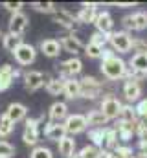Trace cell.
<instances>
[{
    "label": "cell",
    "instance_id": "47",
    "mask_svg": "<svg viewBox=\"0 0 147 158\" xmlns=\"http://www.w3.org/2000/svg\"><path fill=\"white\" fill-rule=\"evenodd\" d=\"M72 158H83V156H81V155H79V153H75V155H74Z\"/></svg>",
    "mask_w": 147,
    "mask_h": 158
},
{
    "label": "cell",
    "instance_id": "30",
    "mask_svg": "<svg viewBox=\"0 0 147 158\" xmlns=\"http://www.w3.org/2000/svg\"><path fill=\"white\" fill-rule=\"evenodd\" d=\"M129 68L136 72H147V55H138L134 53L129 61Z\"/></svg>",
    "mask_w": 147,
    "mask_h": 158
},
{
    "label": "cell",
    "instance_id": "24",
    "mask_svg": "<svg viewBox=\"0 0 147 158\" xmlns=\"http://www.w3.org/2000/svg\"><path fill=\"white\" fill-rule=\"evenodd\" d=\"M63 94L66 96V99H77L81 98V83L79 79H65V88H63Z\"/></svg>",
    "mask_w": 147,
    "mask_h": 158
},
{
    "label": "cell",
    "instance_id": "43",
    "mask_svg": "<svg viewBox=\"0 0 147 158\" xmlns=\"http://www.w3.org/2000/svg\"><path fill=\"white\" fill-rule=\"evenodd\" d=\"M2 6H4L7 11H11V15H13V13H19V11H20V7H22L24 4H22V2H4Z\"/></svg>",
    "mask_w": 147,
    "mask_h": 158
},
{
    "label": "cell",
    "instance_id": "21",
    "mask_svg": "<svg viewBox=\"0 0 147 158\" xmlns=\"http://www.w3.org/2000/svg\"><path fill=\"white\" fill-rule=\"evenodd\" d=\"M116 145H118V132L114 131V127H109L107 125L105 131H103V138H101L99 149L101 151H114Z\"/></svg>",
    "mask_w": 147,
    "mask_h": 158
},
{
    "label": "cell",
    "instance_id": "2",
    "mask_svg": "<svg viewBox=\"0 0 147 158\" xmlns=\"http://www.w3.org/2000/svg\"><path fill=\"white\" fill-rule=\"evenodd\" d=\"M132 35L129 33V31H125V30H121V31H112L109 35V44L110 48L114 50V52H118V53H129L131 52V48H132Z\"/></svg>",
    "mask_w": 147,
    "mask_h": 158
},
{
    "label": "cell",
    "instance_id": "14",
    "mask_svg": "<svg viewBox=\"0 0 147 158\" xmlns=\"http://www.w3.org/2000/svg\"><path fill=\"white\" fill-rule=\"evenodd\" d=\"M94 26H96V31H99V33L109 37L110 33L114 31V19H112V15L109 11H98Z\"/></svg>",
    "mask_w": 147,
    "mask_h": 158
},
{
    "label": "cell",
    "instance_id": "12",
    "mask_svg": "<svg viewBox=\"0 0 147 158\" xmlns=\"http://www.w3.org/2000/svg\"><path fill=\"white\" fill-rule=\"evenodd\" d=\"M98 6L99 4H94V2H83L81 4V9L77 11L75 19H77V24H94L96 17H98Z\"/></svg>",
    "mask_w": 147,
    "mask_h": 158
},
{
    "label": "cell",
    "instance_id": "25",
    "mask_svg": "<svg viewBox=\"0 0 147 158\" xmlns=\"http://www.w3.org/2000/svg\"><path fill=\"white\" fill-rule=\"evenodd\" d=\"M59 145V155L63 158H72L75 155V140L74 136H65L61 142H57Z\"/></svg>",
    "mask_w": 147,
    "mask_h": 158
},
{
    "label": "cell",
    "instance_id": "20",
    "mask_svg": "<svg viewBox=\"0 0 147 158\" xmlns=\"http://www.w3.org/2000/svg\"><path fill=\"white\" fill-rule=\"evenodd\" d=\"M61 50H63L61 40H57V39H44L42 42H40V52H42L46 57H50V59L59 57Z\"/></svg>",
    "mask_w": 147,
    "mask_h": 158
},
{
    "label": "cell",
    "instance_id": "5",
    "mask_svg": "<svg viewBox=\"0 0 147 158\" xmlns=\"http://www.w3.org/2000/svg\"><path fill=\"white\" fill-rule=\"evenodd\" d=\"M99 110L103 112V116L109 119H118L120 116V110H121V101L114 96V94H107L101 103H99Z\"/></svg>",
    "mask_w": 147,
    "mask_h": 158
},
{
    "label": "cell",
    "instance_id": "38",
    "mask_svg": "<svg viewBox=\"0 0 147 158\" xmlns=\"http://www.w3.org/2000/svg\"><path fill=\"white\" fill-rule=\"evenodd\" d=\"M114 155H116L118 158H132L134 156V151H132L129 145H116Z\"/></svg>",
    "mask_w": 147,
    "mask_h": 158
},
{
    "label": "cell",
    "instance_id": "45",
    "mask_svg": "<svg viewBox=\"0 0 147 158\" xmlns=\"http://www.w3.org/2000/svg\"><path fill=\"white\" fill-rule=\"evenodd\" d=\"M116 53H114V50L110 48V50H103V55H101V61H107V59H110V57H114Z\"/></svg>",
    "mask_w": 147,
    "mask_h": 158
},
{
    "label": "cell",
    "instance_id": "17",
    "mask_svg": "<svg viewBox=\"0 0 147 158\" xmlns=\"http://www.w3.org/2000/svg\"><path fill=\"white\" fill-rule=\"evenodd\" d=\"M140 96H142V85L136 83V81L127 79V81L123 83V98L129 101V105L140 101Z\"/></svg>",
    "mask_w": 147,
    "mask_h": 158
},
{
    "label": "cell",
    "instance_id": "9",
    "mask_svg": "<svg viewBox=\"0 0 147 158\" xmlns=\"http://www.w3.org/2000/svg\"><path fill=\"white\" fill-rule=\"evenodd\" d=\"M11 55L15 57V61H17L20 66H28V64H32V63L35 61L37 50H35V46H32V44H28V42H22Z\"/></svg>",
    "mask_w": 147,
    "mask_h": 158
},
{
    "label": "cell",
    "instance_id": "13",
    "mask_svg": "<svg viewBox=\"0 0 147 158\" xmlns=\"http://www.w3.org/2000/svg\"><path fill=\"white\" fill-rule=\"evenodd\" d=\"M28 24H30V20H28L26 13H22V11L13 13L11 19H9V33L17 35V37H22L28 30Z\"/></svg>",
    "mask_w": 147,
    "mask_h": 158
},
{
    "label": "cell",
    "instance_id": "3",
    "mask_svg": "<svg viewBox=\"0 0 147 158\" xmlns=\"http://www.w3.org/2000/svg\"><path fill=\"white\" fill-rule=\"evenodd\" d=\"M79 83H81V98L85 99H96L103 90V83L94 76H83Z\"/></svg>",
    "mask_w": 147,
    "mask_h": 158
},
{
    "label": "cell",
    "instance_id": "29",
    "mask_svg": "<svg viewBox=\"0 0 147 158\" xmlns=\"http://www.w3.org/2000/svg\"><path fill=\"white\" fill-rule=\"evenodd\" d=\"M22 44V37H17V35H11L9 31L6 33V35H2V46L9 52V53H13L19 46Z\"/></svg>",
    "mask_w": 147,
    "mask_h": 158
},
{
    "label": "cell",
    "instance_id": "10",
    "mask_svg": "<svg viewBox=\"0 0 147 158\" xmlns=\"http://www.w3.org/2000/svg\"><path fill=\"white\" fill-rule=\"evenodd\" d=\"M65 123V129H66V134L68 136H75V134H81L86 131L88 123L86 118L83 114H68V118L63 121Z\"/></svg>",
    "mask_w": 147,
    "mask_h": 158
},
{
    "label": "cell",
    "instance_id": "33",
    "mask_svg": "<svg viewBox=\"0 0 147 158\" xmlns=\"http://www.w3.org/2000/svg\"><path fill=\"white\" fill-rule=\"evenodd\" d=\"M79 155L83 158H101V149L96 147V145H92V143H86V145L79 151Z\"/></svg>",
    "mask_w": 147,
    "mask_h": 158
},
{
    "label": "cell",
    "instance_id": "37",
    "mask_svg": "<svg viewBox=\"0 0 147 158\" xmlns=\"http://www.w3.org/2000/svg\"><path fill=\"white\" fill-rule=\"evenodd\" d=\"M15 155V147L6 142V140H0V158H11Z\"/></svg>",
    "mask_w": 147,
    "mask_h": 158
},
{
    "label": "cell",
    "instance_id": "41",
    "mask_svg": "<svg viewBox=\"0 0 147 158\" xmlns=\"http://www.w3.org/2000/svg\"><path fill=\"white\" fill-rule=\"evenodd\" d=\"M138 134V147L140 151H147V131H136Z\"/></svg>",
    "mask_w": 147,
    "mask_h": 158
},
{
    "label": "cell",
    "instance_id": "32",
    "mask_svg": "<svg viewBox=\"0 0 147 158\" xmlns=\"http://www.w3.org/2000/svg\"><path fill=\"white\" fill-rule=\"evenodd\" d=\"M13 129H15V123L7 118L6 114H2L0 116V138H7L13 132Z\"/></svg>",
    "mask_w": 147,
    "mask_h": 158
},
{
    "label": "cell",
    "instance_id": "28",
    "mask_svg": "<svg viewBox=\"0 0 147 158\" xmlns=\"http://www.w3.org/2000/svg\"><path fill=\"white\" fill-rule=\"evenodd\" d=\"M44 86H46L48 94H52V96H59V94H63L65 79H61V77H48Z\"/></svg>",
    "mask_w": 147,
    "mask_h": 158
},
{
    "label": "cell",
    "instance_id": "8",
    "mask_svg": "<svg viewBox=\"0 0 147 158\" xmlns=\"http://www.w3.org/2000/svg\"><path fill=\"white\" fill-rule=\"evenodd\" d=\"M42 118H26V125H24V132H22V142L26 145L37 147L39 143V123Z\"/></svg>",
    "mask_w": 147,
    "mask_h": 158
},
{
    "label": "cell",
    "instance_id": "39",
    "mask_svg": "<svg viewBox=\"0 0 147 158\" xmlns=\"http://www.w3.org/2000/svg\"><path fill=\"white\" fill-rule=\"evenodd\" d=\"M90 42H92V44H98V46H101V48H105V44H109V37L103 35V33H99V31H94V33L90 35Z\"/></svg>",
    "mask_w": 147,
    "mask_h": 158
},
{
    "label": "cell",
    "instance_id": "1",
    "mask_svg": "<svg viewBox=\"0 0 147 158\" xmlns=\"http://www.w3.org/2000/svg\"><path fill=\"white\" fill-rule=\"evenodd\" d=\"M127 72H129V64L121 57H118V55L110 57L107 61H101V74L109 79V81L125 79Z\"/></svg>",
    "mask_w": 147,
    "mask_h": 158
},
{
    "label": "cell",
    "instance_id": "26",
    "mask_svg": "<svg viewBox=\"0 0 147 158\" xmlns=\"http://www.w3.org/2000/svg\"><path fill=\"white\" fill-rule=\"evenodd\" d=\"M86 118V123L92 127V129H99V127H107L109 119L103 116V112L98 109V110H88V114L85 116Z\"/></svg>",
    "mask_w": 147,
    "mask_h": 158
},
{
    "label": "cell",
    "instance_id": "15",
    "mask_svg": "<svg viewBox=\"0 0 147 158\" xmlns=\"http://www.w3.org/2000/svg\"><path fill=\"white\" fill-rule=\"evenodd\" d=\"M53 22L63 26V28H66V30H70V31H75V28L79 26L75 15L70 13V11H66V9H57L53 13Z\"/></svg>",
    "mask_w": 147,
    "mask_h": 158
},
{
    "label": "cell",
    "instance_id": "18",
    "mask_svg": "<svg viewBox=\"0 0 147 158\" xmlns=\"http://www.w3.org/2000/svg\"><path fill=\"white\" fill-rule=\"evenodd\" d=\"M48 118L53 123H63L68 118V105L65 101H55L48 110Z\"/></svg>",
    "mask_w": 147,
    "mask_h": 158
},
{
    "label": "cell",
    "instance_id": "44",
    "mask_svg": "<svg viewBox=\"0 0 147 158\" xmlns=\"http://www.w3.org/2000/svg\"><path fill=\"white\" fill-rule=\"evenodd\" d=\"M136 131H147V118H138V121H136Z\"/></svg>",
    "mask_w": 147,
    "mask_h": 158
},
{
    "label": "cell",
    "instance_id": "19",
    "mask_svg": "<svg viewBox=\"0 0 147 158\" xmlns=\"http://www.w3.org/2000/svg\"><path fill=\"white\" fill-rule=\"evenodd\" d=\"M44 136L48 138V140H52V142H61L65 136H68L66 134V129H65V123H53V121H50V123H46V127H44Z\"/></svg>",
    "mask_w": 147,
    "mask_h": 158
},
{
    "label": "cell",
    "instance_id": "48",
    "mask_svg": "<svg viewBox=\"0 0 147 158\" xmlns=\"http://www.w3.org/2000/svg\"><path fill=\"white\" fill-rule=\"evenodd\" d=\"M0 39H2V31H0Z\"/></svg>",
    "mask_w": 147,
    "mask_h": 158
},
{
    "label": "cell",
    "instance_id": "4",
    "mask_svg": "<svg viewBox=\"0 0 147 158\" xmlns=\"http://www.w3.org/2000/svg\"><path fill=\"white\" fill-rule=\"evenodd\" d=\"M125 31H144L147 30V11H134L121 19Z\"/></svg>",
    "mask_w": 147,
    "mask_h": 158
},
{
    "label": "cell",
    "instance_id": "35",
    "mask_svg": "<svg viewBox=\"0 0 147 158\" xmlns=\"http://www.w3.org/2000/svg\"><path fill=\"white\" fill-rule=\"evenodd\" d=\"M30 158H53V153L48 147H44V145H37L30 153Z\"/></svg>",
    "mask_w": 147,
    "mask_h": 158
},
{
    "label": "cell",
    "instance_id": "27",
    "mask_svg": "<svg viewBox=\"0 0 147 158\" xmlns=\"http://www.w3.org/2000/svg\"><path fill=\"white\" fill-rule=\"evenodd\" d=\"M118 121H123V123H136L138 121V114H136V109L132 105H121V110H120V116Z\"/></svg>",
    "mask_w": 147,
    "mask_h": 158
},
{
    "label": "cell",
    "instance_id": "16",
    "mask_svg": "<svg viewBox=\"0 0 147 158\" xmlns=\"http://www.w3.org/2000/svg\"><path fill=\"white\" fill-rule=\"evenodd\" d=\"M19 76H20V72H19L17 68H13L11 64L0 66V92L7 90V88L13 85L15 77H19Z\"/></svg>",
    "mask_w": 147,
    "mask_h": 158
},
{
    "label": "cell",
    "instance_id": "31",
    "mask_svg": "<svg viewBox=\"0 0 147 158\" xmlns=\"http://www.w3.org/2000/svg\"><path fill=\"white\" fill-rule=\"evenodd\" d=\"M32 7H33L35 11H39V13H50V15H53V13L59 9L55 2H33Z\"/></svg>",
    "mask_w": 147,
    "mask_h": 158
},
{
    "label": "cell",
    "instance_id": "23",
    "mask_svg": "<svg viewBox=\"0 0 147 158\" xmlns=\"http://www.w3.org/2000/svg\"><path fill=\"white\" fill-rule=\"evenodd\" d=\"M114 131L118 132V138L123 140V142H129L134 134H136V123H123V121H118L114 125Z\"/></svg>",
    "mask_w": 147,
    "mask_h": 158
},
{
    "label": "cell",
    "instance_id": "6",
    "mask_svg": "<svg viewBox=\"0 0 147 158\" xmlns=\"http://www.w3.org/2000/svg\"><path fill=\"white\" fill-rule=\"evenodd\" d=\"M81 70H83V63L79 57H70L57 64V72H59L61 79H72L77 74H81Z\"/></svg>",
    "mask_w": 147,
    "mask_h": 158
},
{
    "label": "cell",
    "instance_id": "40",
    "mask_svg": "<svg viewBox=\"0 0 147 158\" xmlns=\"http://www.w3.org/2000/svg\"><path fill=\"white\" fill-rule=\"evenodd\" d=\"M131 50H132L134 53H138V55H147V42L142 40V39H134Z\"/></svg>",
    "mask_w": 147,
    "mask_h": 158
},
{
    "label": "cell",
    "instance_id": "11",
    "mask_svg": "<svg viewBox=\"0 0 147 158\" xmlns=\"http://www.w3.org/2000/svg\"><path fill=\"white\" fill-rule=\"evenodd\" d=\"M46 79H48L46 74H42L39 70H30L24 74V88L28 92H37L39 88H42L46 85Z\"/></svg>",
    "mask_w": 147,
    "mask_h": 158
},
{
    "label": "cell",
    "instance_id": "34",
    "mask_svg": "<svg viewBox=\"0 0 147 158\" xmlns=\"http://www.w3.org/2000/svg\"><path fill=\"white\" fill-rule=\"evenodd\" d=\"M103 50H105V48H101V46H98V44H92V42L85 44V53H86V57H90V59H101Z\"/></svg>",
    "mask_w": 147,
    "mask_h": 158
},
{
    "label": "cell",
    "instance_id": "7",
    "mask_svg": "<svg viewBox=\"0 0 147 158\" xmlns=\"http://www.w3.org/2000/svg\"><path fill=\"white\" fill-rule=\"evenodd\" d=\"M61 46H63L65 52L72 53V57H77L79 53L85 52V44H83V40H81V33H79L77 30L72 31V33H68V35H65V37L61 39Z\"/></svg>",
    "mask_w": 147,
    "mask_h": 158
},
{
    "label": "cell",
    "instance_id": "42",
    "mask_svg": "<svg viewBox=\"0 0 147 158\" xmlns=\"http://www.w3.org/2000/svg\"><path fill=\"white\" fill-rule=\"evenodd\" d=\"M134 109H136V114H138V118H147V99L138 101V105H136Z\"/></svg>",
    "mask_w": 147,
    "mask_h": 158
},
{
    "label": "cell",
    "instance_id": "36",
    "mask_svg": "<svg viewBox=\"0 0 147 158\" xmlns=\"http://www.w3.org/2000/svg\"><path fill=\"white\" fill-rule=\"evenodd\" d=\"M103 131H105V127H99V129H90V131H88V138L92 140V145H96V147H99V145H101Z\"/></svg>",
    "mask_w": 147,
    "mask_h": 158
},
{
    "label": "cell",
    "instance_id": "22",
    "mask_svg": "<svg viewBox=\"0 0 147 158\" xmlns=\"http://www.w3.org/2000/svg\"><path fill=\"white\" fill-rule=\"evenodd\" d=\"M26 114H28V109L22 103H9V107L6 110V116L11 119L13 123H19L22 119H26Z\"/></svg>",
    "mask_w": 147,
    "mask_h": 158
},
{
    "label": "cell",
    "instance_id": "46",
    "mask_svg": "<svg viewBox=\"0 0 147 158\" xmlns=\"http://www.w3.org/2000/svg\"><path fill=\"white\" fill-rule=\"evenodd\" d=\"M114 6H118V7H136L138 4L136 2H116Z\"/></svg>",
    "mask_w": 147,
    "mask_h": 158
}]
</instances>
